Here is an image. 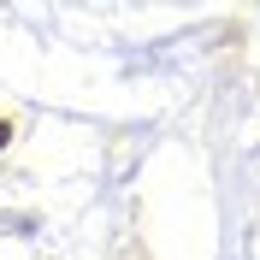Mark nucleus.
Listing matches in <instances>:
<instances>
[{"mask_svg":"<svg viewBox=\"0 0 260 260\" xmlns=\"http://www.w3.org/2000/svg\"><path fill=\"white\" fill-rule=\"evenodd\" d=\"M6 142H12V124H0V148H6Z\"/></svg>","mask_w":260,"mask_h":260,"instance_id":"f257e3e1","label":"nucleus"}]
</instances>
